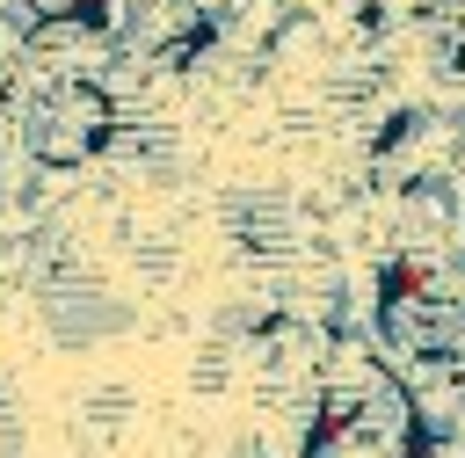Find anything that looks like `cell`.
Instances as JSON below:
<instances>
[{
	"instance_id": "obj_1",
	"label": "cell",
	"mask_w": 465,
	"mask_h": 458,
	"mask_svg": "<svg viewBox=\"0 0 465 458\" xmlns=\"http://www.w3.org/2000/svg\"><path fill=\"white\" fill-rule=\"evenodd\" d=\"M36 313H44V327L65 342V349H94V342H109L131 313H124V298L109 291V284H94V276H44L36 284Z\"/></svg>"
}]
</instances>
